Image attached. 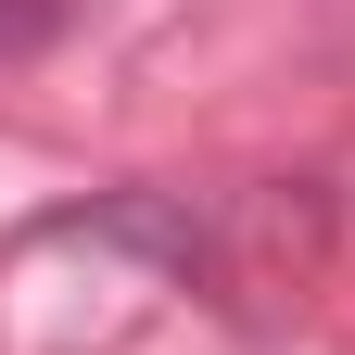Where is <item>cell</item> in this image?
<instances>
[{
  "mask_svg": "<svg viewBox=\"0 0 355 355\" xmlns=\"http://www.w3.org/2000/svg\"><path fill=\"white\" fill-rule=\"evenodd\" d=\"M51 38H64V0H0V64L51 51Z\"/></svg>",
  "mask_w": 355,
  "mask_h": 355,
  "instance_id": "cell-1",
  "label": "cell"
}]
</instances>
